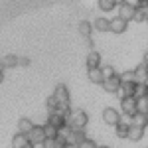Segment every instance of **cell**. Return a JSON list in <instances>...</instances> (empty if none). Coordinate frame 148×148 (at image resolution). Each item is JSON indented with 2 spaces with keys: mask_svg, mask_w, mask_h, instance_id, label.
I'll return each instance as SVG.
<instances>
[{
  "mask_svg": "<svg viewBox=\"0 0 148 148\" xmlns=\"http://www.w3.org/2000/svg\"><path fill=\"white\" fill-rule=\"evenodd\" d=\"M89 123V116L85 111H81V109H71V113L67 116V126L69 128H85Z\"/></svg>",
  "mask_w": 148,
  "mask_h": 148,
  "instance_id": "obj_1",
  "label": "cell"
},
{
  "mask_svg": "<svg viewBox=\"0 0 148 148\" xmlns=\"http://www.w3.org/2000/svg\"><path fill=\"white\" fill-rule=\"evenodd\" d=\"M53 97H56L57 105L61 107H71V97H69V89L63 83H57L56 89H53Z\"/></svg>",
  "mask_w": 148,
  "mask_h": 148,
  "instance_id": "obj_2",
  "label": "cell"
},
{
  "mask_svg": "<svg viewBox=\"0 0 148 148\" xmlns=\"http://www.w3.org/2000/svg\"><path fill=\"white\" fill-rule=\"evenodd\" d=\"M134 89H136V81H123L114 95L121 101V99H126V97H134Z\"/></svg>",
  "mask_w": 148,
  "mask_h": 148,
  "instance_id": "obj_3",
  "label": "cell"
},
{
  "mask_svg": "<svg viewBox=\"0 0 148 148\" xmlns=\"http://www.w3.org/2000/svg\"><path fill=\"white\" fill-rule=\"evenodd\" d=\"M130 125H132V116L123 114V116H121V121H119L116 126H114L116 136H119V138H126V136H128V128H130Z\"/></svg>",
  "mask_w": 148,
  "mask_h": 148,
  "instance_id": "obj_4",
  "label": "cell"
},
{
  "mask_svg": "<svg viewBox=\"0 0 148 148\" xmlns=\"http://www.w3.org/2000/svg\"><path fill=\"white\" fill-rule=\"evenodd\" d=\"M28 138L30 142L36 144V146H42L44 140H46V132H44V125H34V128L28 132Z\"/></svg>",
  "mask_w": 148,
  "mask_h": 148,
  "instance_id": "obj_5",
  "label": "cell"
},
{
  "mask_svg": "<svg viewBox=\"0 0 148 148\" xmlns=\"http://www.w3.org/2000/svg\"><path fill=\"white\" fill-rule=\"evenodd\" d=\"M103 121L107 126H116V123L121 121V111H116L113 107H107L103 111Z\"/></svg>",
  "mask_w": 148,
  "mask_h": 148,
  "instance_id": "obj_6",
  "label": "cell"
},
{
  "mask_svg": "<svg viewBox=\"0 0 148 148\" xmlns=\"http://www.w3.org/2000/svg\"><path fill=\"white\" fill-rule=\"evenodd\" d=\"M134 14H136V8L130 6V4H126V2H123V4L116 6V16L125 18L126 22H132V20H134Z\"/></svg>",
  "mask_w": 148,
  "mask_h": 148,
  "instance_id": "obj_7",
  "label": "cell"
},
{
  "mask_svg": "<svg viewBox=\"0 0 148 148\" xmlns=\"http://www.w3.org/2000/svg\"><path fill=\"white\" fill-rule=\"evenodd\" d=\"M121 111L126 116H132L136 113V97H126V99H121Z\"/></svg>",
  "mask_w": 148,
  "mask_h": 148,
  "instance_id": "obj_8",
  "label": "cell"
},
{
  "mask_svg": "<svg viewBox=\"0 0 148 148\" xmlns=\"http://www.w3.org/2000/svg\"><path fill=\"white\" fill-rule=\"evenodd\" d=\"M126 28H128V22H126L125 18L114 16L113 20H111V32H113V34H125Z\"/></svg>",
  "mask_w": 148,
  "mask_h": 148,
  "instance_id": "obj_9",
  "label": "cell"
},
{
  "mask_svg": "<svg viewBox=\"0 0 148 148\" xmlns=\"http://www.w3.org/2000/svg\"><path fill=\"white\" fill-rule=\"evenodd\" d=\"M121 83H123V79H121V75L116 73L114 77H111V79H105V81H103V89H105L107 93H113V95H114V93H116V89L121 87Z\"/></svg>",
  "mask_w": 148,
  "mask_h": 148,
  "instance_id": "obj_10",
  "label": "cell"
},
{
  "mask_svg": "<svg viewBox=\"0 0 148 148\" xmlns=\"http://www.w3.org/2000/svg\"><path fill=\"white\" fill-rule=\"evenodd\" d=\"M85 65H87V69L101 67V53H99V51H95V49L87 51V57H85Z\"/></svg>",
  "mask_w": 148,
  "mask_h": 148,
  "instance_id": "obj_11",
  "label": "cell"
},
{
  "mask_svg": "<svg viewBox=\"0 0 148 148\" xmlns=\"http://www.w3.org/2000/svg\"><path fill=\"white\" fill-rule=\"evenodd\" d=\"M47 123L53 125L56 128H63V126H67V116L57 114V113H49L47 114Z\"/></svg>",
  "mask_w": 148,
  "mask_h": 148,
  "instance_id": "obj_12",
  "label": "cell"
},
{
  "mask_svg": "<svg viewBox=\"0 0 148 148\" xmlns=\"http://www.w3.org/2000/svg\"><path fill=\"white\" fill-rule=\"evenodd\" d=\"M87 77H89V81H91V83H95V85H103V81H105V77H103V69H101V67L87 69Z\"/></svg>",
  "mask_w": 148,
  "mask_h": 148,
  "instance_id": "obj_13",
  "label": "cell"
},
{
  "mask_svg": "<svg viewBox=\"0 0 148 148\" xmlns=\"http://www.w3.org/2000/svg\"><path fill=\"white\" fill-rule=\"evenodd\" d=\"M134 79H136V83H146L148 85V67L144 63L134 67Z\"/></svg>",
  "mask_w": 148,
  "mask_h": 148,
  "instance_id": "obj_14",
  "label": "cell"
},
{
  "mask_svg": "<svg viewBox=\"0 0 148 148\" xmlns=\"http://www.w3.org/2000/svg\"><path fill=\"white\" fill-rule=\"evenodd\" d=\"M77 30H79V34L83 36V38H91L93 32H95V28H93V24L89 22V20H81L79 26H77Z\"/></svg>",
  "mask_w": 148,
  "mask_h": 148,
  "instance_id": "obj_15",
  "label": "cell"
},
{
  "mask_svg": "<svg viewBox=\"0 0 148 148\" xmlns=\"http://www.w3.org/2000/svg\"><path fill=\"white\" fill-rule=\"evenodd\" d=\"M93 28H95V32H111V20L101 16L93 22Z\"/></svg>",
  "mask_w": 148,
  "mask_h": 148,
  "instance_id": "obj_16",
  "label": "cell"
},
{
  "mask_svg": "<svg viewBox=\"0 0 148 148\" xmlns=\"http://www.w3.org/2000/svg\"><path fill=\"white\" fill-rule=\"evenodd\" d=\"M128 140H132V142H138V140H142L144 138V128H140V126H134L130 125V128H128Z\"/></svg>",
  "mask_w": 148,
  "mask_h": 148,
  "instance_id": "obj_17",
  "label": "cell"
},
{
  "mask_svg": "<svg viewBox=\"0 0 148 148\" xmlns=\"http://www.w3.org/2000/svg\"><path fill=\"white\" fill-rule=\"evenodd\" d=\"M28 142H30V138H28V134H24V132H16L12 136V148H24Z\"/></svg>",
  "mask_w": 148,
  "mask_h": 148,
  "instance_id": "obj_18",
  "label": "cell"
},
{
  "mask_svg": "<svg viewBox=\"0 0 148 148\" xmlns=\"http://www.w3.org/2000/svg\"><path fill=\"white\" fill-rule=\"evenodd\" d=\"M0 63L4 69H12L18 67V56H12V53H6L4 57H0Z\"/></svg>",
  "mask_w": 148,
  "mask_h": 148,
  "instance_id": "obj_19",
  "label": "cell"
},
{
  "mask_svg": "<svg viewBox=\"0 0 148 148\" xmlns=\"http://www.w3.org/2000/svg\"><path fill=\"white\" fill-rule=\"evenodd\" d=\"M132 125L140 126V128H146L148 126V114L146 113H134L132 114Z\"/></svg>",
  "mask_w": 148,
  "mask_h": 148,
  "instance_id": "obj_20",
  "label": "cell"
},
{
  "mask_svg": "<svg viewBox=\"0 0 148 148\" xmlns=\"http://www.w3.org/2000/svg\"><path fill=\"white\" fill-rule=\"evenodd\" d=\"M32 128H34V123H32L28 116H22V119L18 121V132H24V134H28Z\"/></svg>",
  "mask_w": 148,
  "mask_h": 148,
  "instance_id": "obj_21",
  "label": "cell"
},
{
  "mask_svg": "<svg viewBox=\"0 0 148 148\" xmlns=\"http://www.w3.org/2000/svg\"><path fill=\"white\" fill-rule=\"evenodd\" d=\"M97 6H99L101 12H113L119 4H116L114 0H97Z\"/></svg>",
  "mask_w": 148,
  "mask_h": 148,
  "instance_id": "obj_22",
  "label": "cell"
},
{
  "mask_svg": "<svg viewBox=\"0 0 148 148\" xmlns=\"http://www.w3.org/2000/svg\"><path fill=\"white\" fill-rule=\"evenodd\" d=\"M136 113L148 114V97H138L136 99Z\"/></svg>",
  "mask_w": 148,
  "mask_h": 148,
  "instance_id": "obj_23",
  "label": "cell"
},
{
  "mask_svg": "<svg viewBox=\"0 0 148 148\" xmlns=\"http://www.w3.org/2000/svg\"><path fill=\"white\" fill-rule=\"evenodd\" d=\"M44 132H46V138H56L57 132H59V128H56L53 125L46 123V125H44Z\"/></svg>",
  "mask_w": 148,
  "mask_h": 148,
  "instance_id": "obj_24",
  "label": "cell"
},
{
  "mask_svg": "<svg viewBox=\"0 0 148 148\" xmlns=\"http://www.w3.org/2000/svg\"><path fill=\"white\" fill-rule=\"evenodd\" d=\"M148 95V85L146 83H136V89H134V97H146Z\"/></svg>",
  "mask_w": 148,
  "mask_h": 148,
  "instance_id": "obj_25",
  "label": "cell"
},
{
  "mask_svg": "<svg viewBox=\"0 0 148 148\" xmlns=\"http://www.w3.org/2000/svg\"><path fill=\"white\" fill-rule=\"evenodd\" d=\"M46 109H47V114L53 113V111L57 109V101H56V97H53V95H49V97L46 99Z\"/></svg>",
  "mask_w": 148,
  "mask_h": 148,
  "instance_id": "obj_26",
  "label": "cell"
},
{
  "mask_svg": "<svg viewBox=\"0 0 148 148\" xmlns=\"http://www.w3.org/2000/svg\"><path fill=\"white\" fill-rule=\"evenodd\" d=\"M101 69H103V77H105V79H111V77L116 75V71H114L113 65H103Z\"/></svg>",
  "mask_w": 148,
  "mask_h": 148,
  "instance_id": "obj_27",
  "label": "cell"
},
{
  "mask_svg": "<svg viewBox=\"0 0 148 148\" xmlns=\"http://www.w3.org/2000/svg\"><path fill=\"white\" fill-rule=\"evenodd\" d=\"M42 148H61V144L57 142L56 138H46L44 144H42Z\"/></svg>",
  "mask_w": 148,
  "mask_h": 148,
  "instance_id": "obj_28",
  "label": "cell"
},
{
  "mask_svg": "<svg viewBox=\"0 0 148 148\" xmlns=\"http://www.w3.org/2000/svg\"><path fill=\"white\" fill-rule=\"evenodd\" d=\"M119 75H121L123 81H136L134 79V69H126V71H123V73H119Z\"/></svg>",
  "mask_w": 148,
  "mask_h": 148,
  "instance_id": "obj_29",
  "label": "cell"
},
{
  "mask_svg": "<svg viewBox=\"0 0 148 148\" xmlns=\"http://www.w3.org/2000/svg\"><path fill=\"white\" fill-rule=\"evenodd\" d=\"M77 146H79V148H97L99 144H97L95 140H91V138H85V140H83L81 144H77Z\"/></svg>",
  "mask_w": 148,
  "mask_h": 148,
  "instance_id": "obj_30",
  "label": "cell"
},
{
  "mask_svg": "<svg viewBox=\"0 0 148 148\" xmlns=\"http://www.w3.org/2000/svg\"><path fill=\"white\" fill-rule=\"evenodd\" d=\"M30 63H32V59H30L28 56H20L18 57V67H28Z\"/></svg>",
  "mask_w": 148,
  "mask_h": 148,
  "instance_id": "obj_31",
  "label": "cell"
},
{
  "mask_svg": "<svg viewBox=\"0 0 148 148\" xmlns=\"http://www.w3.org/2000/svg\"><path fill=\"white\" fill-rule=\"evenodd\" d=\"M144 20H146V14H144L142 10H138V8H136V14H134V22H144Z\"/></svg>",
  "mask_w": 148,
  "mask_h": 148,
  "instance_id": "obj_32",
  "label": "cell"
},
{
  "mask_svg": "<svg viewBox=\"0 0 148 148\" xmlns=\"http://www.w3.org/2000/svg\"><path fill=\"white\" fill-rule=\"evenodd\" d=\"M138 10H142L144 14L148 12V0H140V6H138Z\"/></svg>",
  "mask_w": 148,
  "mask_h": 148,
  "instance_id": "obj_33",
  "label": "cell"
},
{
  "mask_svg": "<svg viewBox=\"0 0 148 148\" xmlns=\"http://www.w3.org/2000/svg\"><path fill=\"white\" fill-rule=\"evenodd\" d=\"M85 47H87V51L95 49V46H93V40H91V38H85Z\"/></svg>",
  "mask_w": 148,
  "mask_h": 148,
  "instance_id": "obj_34",
  "label": "cell"
},
{
  "mask_svg": "<svg viewBox=\"0 0 148 148\" xmlns=\"http://www.w3.org/2000/svg\"><path fill=\"white\" fill-rule=\"evenodd\" d=\"M126 4H130V6H134V8H138L140 6V0H125Z\"/></svg>",
  "mask_w": 148,
  "mask_h": 148,
  "instance_id": "obj_35",
  "label": "cell"
},
{
  "mask_svg": "<svg viewBox=\"0 0 148 148\" xmlns=\"http://www.w3.org/2000/svg\"><path fill=\"white\" fill-rule=\"evenodd\" d=\"M63 148H79V146H77V144H73V142H65Z\"/></svg>",
  "mask_w": 148,
  "mask_h": 148,
  "instance_id": "obj_36",
  "label": "cell"
},
{
  "mask_svg": "<svg viewBox=\"0 0 148 148\" xmlns=\"http://www.w3.org/2000/svg\"><path fill=\"white\" fill-rule=\"evenodd\" d=\"M142 63H144V65H146V67H148V51H146V53H144V57H142Z\"/></svg>",
  "mask_w": 148,
  "mask_h": 148,
  "instance_id": "obj_37",
  "label": "cell"
},
{
  "mask_svg": "<svg viewBox=\"0 0 148 148\" xmlns=\"http://www.w3.org/2000/svg\"><path fill=\"white\" fill-rule=\"evenodd\" d=\"M4 81V69H0V83Z\"/></svg>",
  "mask_w": 148,
  "mask_h": 148,
  "instance_id": "obj_38",
  "label": "cell"
},
{
  "mask_svg": "<svg viewBox=\"0 0 148 148\" xmlns=\"http://www.w3.org/2000/svg\"><path fill=\"white\" fill-rule=\"evenodd\" d=\"M24 148H36V144H32V142H28V144H26Z\"/></svg>",
  "mask_w": 148,
  "mask_h": 148,
  "instance_id": "obj_39",
  "label": "cell"
},
{
  "mask_svg": "<svg viewBox=\"0 0 148 148\" xmlns=\"http://www.w3.org/2000/svg\"><path fill=\"white\" fill-rule=\"evenodd\" d=\"M97 148H111V146H107V144H99Z\"/></svg>",
  "mask_w": 148,
  "mask_h": 148,
  "instance_id": "obj_40",
  "label": "cell"
},
{
  "mask_svg": "<svg viewBox=\"0 0 148 148\" xmlns=\"http://www.w3.org/2000/svg\"><path fill=\"white\" fill-rule=\"evenodd\" d=\"M114 2H116V4H123V2H125V0H114Z\"/></svg>",
  "mask_w": 148,
  "mask_h": 148,
  "instance_id": "obj_41",
  "label": "cell"
},
{
  "mask_svg": "<svg viewBox=\"0 0 148 148\" xmlns=\"http://www.w3.org/2000/svg\"><path fill=\"white\" fill-rule=\"evenodd\" d=\"M144 22H146V24H148V12H146V20H144Z\"/></svg>",
  "mask_w": 148,
  "mask_h": 148,
  "instance_id": "obj_42",
  "label": "cell"
},
{
  "mask_svg": "<svg viewBox=\"0 0 148 148\" xmlns=\"http://www.w3.org/2000/svg\"><path fill=\"white\" fill-rule=\"evenodd\" d=\"M146 97H148V95H146Z\"/></svg>",
  "mask_w": 148,
  "mask_h": 148,
  "instance_id": "obj_43",
  "label": "cell"
}]
</instances>
